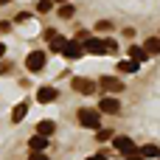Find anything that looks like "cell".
<instances>
[{"label": "cell", "mask_w": 160, "mask_h": 160, "mask_svg": "<svg viewBox=\"0 0 160 160\" xmlns=\"http://www.w3.org/2000/svg\"><path fill=\"white\" fill-rule=\"evenodd\" d=\"M98 141H112V132L110 129H98Z\"/></svg>", "instance_id": "obj_21"}, {"label": "cell", "mask_w": 160, "mask_h": 160, "mask_svg": "<svg viewBox=\"0 0 160 160\" xmlns=\"http://www.w3.org/2000/svg\"><path fill=\"white\" fill-rule=\"evenodd\" d=\"M98 84H101L110 96H115V93H121V90H124V82H121V79H115V76H101V82H98Z\"/></svg>", "instance_id": "obj_5"}, {"label": "cell", "mask_w": 160, "mask_h": 160, "mask_svg": "<svg viewBox=\"0 0 160 160\" xmlns=\"http://www.w3.org/2000/svg\"><path fill=\"white\" fill-rule=\"evenodd\" d=\"M138 68H141V65H138V62H132V59L118 65V70H121V73H138Z\"/></svg>", "instance_id": "obj_18"}, {"label": "cell", "mask_w": 160, "mask_h": 160, "mask_svg": "<svg viewBox=\"0 0 160 160\" xmlns=\"http://www.w3.org/2000/svg\"><path fill=\"white\" fill-rule=\"evenodd\" d=\"M73 14H76V8H73L70 3H62V6H59V17H62V20H70Z\"/></svg>", "instance_id": "obj_17"}, {"label": "cell", "mask_w": 160, "mask_h": 160, "mask_svg": "<svg viewBox=\"0 0 160 160\" xmlns=\"http://www.w3.org/2000/svg\"><path fill=\"white\" fill-rule=\"evenodd\" d=\"M0 3H8V0H0Z\"/></svg>", "instance_id": "obj_28"}, {"label": "cell", "mask_w": 160, "mask_h": 160, "mask_svg": "<svg viewBox=\"0 0 160 160\" xmlns=\"http://www.w3.org/2000/svg\"><path fill=\"white\" fill-rule=\"evenodd\" d=\"M129 56H132V62H138V65L149 59V53H146V48H138V45H132V48H129Z\"/></svg>", "instance_id": "obj_13"}, {"label": "cell", "mask_w": 160, "mask_h": 160, "mask_svg": "<svg viewBox=\"0 0 160 160\" xmlns=\"http://www.w3.org/2000/svg\"><path fill=\"white\" fill-rule=\"evenodd\" d=\"M25 115H28V101H20V104L11 110V121H14V124H20Z\"/></svg>", "instance_id": "obj_12"}, {"label": "cell", "mask_w": 160, "mask_h": 160, "mask_svg": "<svg viewBox=\"0 0 160 160\" xmlns=\"http://www.w3.org/2000/svg\"><path fill=\"white\" fill-rule=\"evenodd\" d=\"M56 87H39L37 90V101H42V104H51V101H56Z\"/></svg>", "instance_id": "obj_8"}, {"label": "cell", "mask_w": 160, "mask_h": 160, "mask_svg": "<svg viewBox=\"0 0 160 160\" xmlns=\"http://www.w3.org/2000/svg\"><path fill=\"white\" fill-rule=\"evenodd\" d=\"M3 53H6V45H3V42H0V56H3Z\"/></svg>", "instance_id": "obj_26"}, {"label": "cell", "mask_w": 160, "mask_h": 160, "mask_svg": "<svg viewBox=\"0 0 160 160\" xmlns=\"http://www.w3.org/2000/svg\"><path fill=\"white\" fill-rule=\"evenodd\" d=\"M53 3H68V0H53Z\"/></svg>", "instance_id": "obj_27"}, {"label": "cell", "mask_w": 160, "mask_h": 160, "mask_svg": "<svg viewBox=\"0 0 160 160\" xmlns=\"http://www.w3.org/2000/svg\"><path fill=\"white\" fill-rule=\"evenodd\" d=\"M82 53H84V48H82L79 42H70V39H68V45H65V51H62V56H68V59H79Z\"/></svg>", "instance_id": "obj_9"}, {"label": "cell", "mask_w": 160, "mask_h": 160, "mask_svg": "<svg viewBox=\"0 0 160 160\" xmlns=\"http://www.w3.org/2000/svg\"><path fill=\"white\" fill-rule=\"evenodd\" d=\"M28 146H31V152H45V149H48V138L37 132V135L28 141Z\"/></svg>", "instance_id": "obj_11"}, {"label": "cell", "mask_w": 160, "mask_h": 160, "mask_svg": "<svg viewBox=\"0 0 160 160\" xmlns=\"http://www.w3.org/2000/svg\"><path fill=\"white\" fill-rule=\"evenodd\" d=\"M98 110H101V112H107V115H115V112L121 110V101H118L115 96H107V98H101V101H98Z\"/></svg>", "instance_id": "obj_7"}, {"label": "cell", "mask_w": 160, "mask_h": 160, "mask_svg": "<svg viewBox=\"0 0 160 160\" xmlns=\"http://www.w3.org/2000/svg\"><path fill=\"white\" fill-rule=\"evenodd\" d=\"M73 90H76V93H84V96H93V93H96V82L76 76V79H73Z\"/></svg>", "instance_id": "obj_6"}, {"label": "cell", "mask_w": 160, "mask_h": 160, "mask_svg": "<svg viewBox=\"0 0 160 160\" xmlns=\"http://www.w3.org/2000/svg\"><path fill=\"white\" fill-rule=\"evenodd\" d=\"M87 160H107V155H101V152H98V155H93V158H87Z\"/></svg>", "instance_id": "obj_24"}, {"label": "cell", "mask_w": 160, "mask_h": 160, "mask_svg": "<svg viewBox=\"0 0 160 160\" xmlns=\"http://www.w3.org/2000/svg\"><path fill=\"white\" fill-rule=\"evenodd\" d=\"M45 59H48V56H45L42 51H31V53L25 56V68H28L31 73H39V70L45 68Z\"/></svg>", "instance_id": "obj_2"}, {"label": "cell", "mask_w": 160, "mask_h": 160, "mask_svg": "<svg viewBox=\"0 0 160 160\" xmlns=\"http://www.w3.org/2000/svg\"><path fill=\"white\" fill-rule=\"evenodd\" d=\"M155 160H160V155H158V158H155Z\"/></svg>", "instance_id": "obj_29"}, {"label": "cell", "mask_w": 160, "mask_h": 160, "mask_svg": "<svg viewBox=\"0 0 160 160\" xmlns=\"http://www.w3.org/2000/svg\"><path fill=\"white\" fill-rule=\"evenodd\" d=\"M45 39H48V45H51V51H53V53H62V51H65V45H68V39H65L62 34H53L51 28L45 31Z\"/></svg>", "instance_id": "obj_3"}, {"label": "cell", "mask_w": 160, "mask_h": 160, "mask_svg": "<svg viewBox=\"0 0 160 160\" xmlns=\"http://www.w3.org/2000/svg\"><path fill=\"white\" fill-rule=\"evenodd\" d=\"M8 28H11V22H0V31H3V34H6Z\"/></svg>", "instance_id": "obj_25"}, {"label": "cell", "mask_w": 160, "mask_h": 160, "mask_svg": "<svg viewBox=\"0 0 160 160\" xmlns=\"http://www.w3.org/2000/svg\"><path fill=\"white\" fill-rule=\"evenodd\" d=\"M51 8H53V0H39V3H37V11H42V14L51 11Z\"/></svg>", "instance_id": "obj_19"}, {"label": "cell", "mask_w": 160, "mask_h": 160, "mask_svg": "<svg viewBox=\"0 0 160 160\" xmlns=\"http://www.w3.org/2000/svg\"><path fill=\"white\" fill-rule=\"evenodd\" d=\"M8 70H11V65H8V62H3V59H0V73H8Z\"/></svg>", "instance_id": "obj_23"}, {"label": "cell", "mask_w": 160, "mask_h": 160, "mask_svg": "<svg viewBox=\"0 0 160 160\" xmlns=\"http://www.w3.org/2000/svg\"><path fill=\"white\" fill-rule=\"evenodd\" d=\"M28 160H48V155H45V152H31Z\"/></svg>", "instance_id": "obj_22"}, {"label": "cell", "mask_w": 160, "mask_h": 160, "mask_svg": "<svg viewBox=\"0 0 160 160\" xmlns=\"http://www.w3.org/2000/svg\"><path fill=\"white\" fill-rule=\"evenodd\" d=\"M104 45H107V53H115L118 51V42L115 39H104Z\"/></svg>", "instance_id": "obj_20"}, {"label": "cell", "mask_w": 160, "mask_h": 160, "mask_svg": "<svg viewBox=\"0 0 160 160\" xmlns=\"http://www.w3.org/2000/svg\"><path fill=\"white\" fill-rule=\"evenodd\" d=\"M79 124L84 127V129H101V110L98 107H82L79 110Z\"/></svg>", "instance_id": "obj_1"}, {"label": "cell", "mask_w": 160, "mask_h": 160, "mask_svg": "<svg viewBox=\"0 0 160 160\" xmlns=\"http://www.w3.org/2000/svg\"><path fill=\"white\" fill-rule=\"evenodd\" d=\"M84 53H93V56H104V53H107V45H104V39H96V37H90V39L84 42Z\"/></svg>", "instance_id": "obj_4"}, {"label": "cell", "mask_w": 160, "mask_h": 160, "mask_svg": "<svg viewBox=\"0 0 160 160\" xmlns=\"http://www.w3.org/2000/svg\"><path fill=\"white\" fill-rule=\"evenodd\" d=\"M112 146H115L118 152H129L135 143H132V138H127V135H112Z\"/></svg>", "instance_id": "obj_10"}, {"label": "cell", "mask_w": 160, "mask_h": 160, "mask_svg": "<svg viewBox=\"0 0 160 160\" xmlns=\"http://www.w3.org/2000/svg\"><path fill=\"white\" fill-rule=\"evenodd\" d=\"M53 129H56V124H53V121H39V127H37V132H39V135H45V138H51V135H53Z\"/></svg>", "instance_id": "obj_15"}, {"label": "cell", "mask_w": 160, "mask_h": 160, "mask_svg": "<svg viewBox=\"0 0 160 160\" xmlns=\"http://www.w3.org/2000/svg\"><path fill=\"white\" fill-rule=\"evenodd\" d=\"M143 48H146V53H149V56L160 53V37H149V39L143 42Z\"/></svg>", "instance_id": "obj_14"}, {"label": "cell", "mask_w": 160, "mask_h": 160, "mask_svg": "<svg viewBox=\"0 0 160 160\" xmlns=\"http://www.w3.org/2000/svg\"><path fill=\"white\" fill-rule=\"evenodd\" d=\"M138 152H141V160H149V158H158V155H160L158 146H141Z\"/></svg>", "instance_id": "obj_16"}]
</instances>
